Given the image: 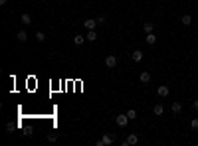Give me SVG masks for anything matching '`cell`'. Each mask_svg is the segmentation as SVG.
<instances>
[{"label":"cell","instance_id":"1","mask_svg":"<svg viewBox=\"0 0 198 146\" xmlns=\"http://www.w3.org/2000/svg\"><path fill=\"white\" fill-rule=\"evenodd\" d=\"M115 123H117V127L125 128V127L129 124V117H127V115H119V117L115 118Z\"/></svg>","mask_w":198,"mask_h":146},{"label":"cell","instance_id":"2","mask_svg":"<svg viewBox=\"0 0 198 146\" xmlns=\"http://www.w3.org/2000/svg\"><path fill=\"white\" fill-rule=\"evenodd\" d=\"M105 65H107L109 69H113V67L117 65V57H115V55H107V57H105Z\"/></svg>","mask_w":198,"mask_h":146},{"label":"cell","instance_id":"3","mask_svg":"<svg viewBox=\"0 0 198 146\" xmlns=\"http://www.w3.org/2000/svg\"><path fill=\"white\" fill-rule=\"evenodd\" d=\"M137 142H139V136H137V134H129L127 140H125V146H133V144H137Z\"/></svg>","mask_w":198,"mask_h":146},{"label":"cell","instance_id":"4","mask_svg":"<svg viewBox=\"0 0 198 146\" xmlns=\"http://www.w3.org/2000/svg\"><path fill=\"white\" fill-rule=\"evenodd\" d=\"M95 26H97V20H85V22H83L85 30H95Z\"/></svg>","mask_w":198,"mask_h":146},{"label":"cell","instance_id":"5","mask_svg":"<svg viewBox=\"0 0 198 146\" xmlns=\"http://www.w3.org/2000/svg\"><path fill=\"white\" fill-rule=\"evenodd\" d=\"M156 93H159V97H166V95L170 93V89L166 87V85H160L159 89H156Z\"/></svg>","mask_w":198,"mask_h":146},{"label":"cell","instance_id":"6","mask_svg":"<svg viewBox=\"0 0 198 146\" xmlns=\"http://www.w3.org/2000/svg\"><path fill=\"white\" fill-rule=\"evenodd\" d=\"M20 22H22L24 26H30V24H32V16H30V14H26V12H24V14L20 16Z\"/></svg>","mask_w":198,"mask_h":146},{"label":"cell","instance_id":"7","mask_svg":"<svg viewBox=\"0 0 198 146\" xmlns=\"http://www.w3.org/2000/svg\"><path fill=\"white\" fill-rule=\"evenodd\" d=\"M101 140H103L105 146H109V144H113V142H115V136H113V134H103V138H101Z\"/></svg>","mask_w":198,"mask_h":146},{"label":"cell","instance_id":"8","mask_svg":"<svg viewBox=\"0 0 198 146\" xmlns=\"http://www.w3.org/2000/svg\"><path fill=\"white\" fill-rule=\"evenodd\" d=\"M139 81H141V83H149V81H151V73H149V71H143L141 75H139Z\"/></svg>","mask_w":198,"mask_h":146},{"label":"cell","instance_id":"9","mask_svg":"<svg viewBox=\"0 0 198 146\" xmlns=\"http://www.w3.org/2000/svg\"><path fill=\"white\" fill-rule=\"evenodd\" d=\"M16 40H18L20 43H24V42H28V34L24 32V30H20L18 32V36H16Z\"/></svg>","mask_w":198,"mask_h":146},{"label":"cell","instance_id":"10","mask_svg":"<svg viewBox=\"0 0 198 146\" xmlns=\"http://www.w3.org/2000/svg\"><path fill=\"white\" fill-rule=\"evenodd\" d=\"M170 111H172V113H175V115H178L180 111H182V105H180L178 101H175V103L170 105Z\"/></svg>","mask_w":198,"mask_h":146},{"label":"cell","instance_id":"11","mask_svg":"<svg viewBox=\"0 0 198 146\" xmlns=\"http://www.w3.org/2000/svg\"><path fill=\"white\" fill-rule=\"evenodd\" d=\"M145 42L147 43H149V46H155V43H156V36H155V34H147V38H145Z\"/></svg>","mask_w":198,"mask_h":146},{"label":"cell","instance_id":"12","mask_svg":"<svg viewBox=\"0 0 198 146\" xmlns=\"http://www.w3.org/2000/svg\"><path fill=\"white\" fill-rule=\"evenodd\" d=\"M131 57H133V61H141V59H143V52H141V49H135V52H133L131 53Z\"/></svg>","mask_w":198,"mask_h":146},{"label":"cell","instance_id":"13","mask_svg":"<svg viewBox=\"0 0 198 146\" xmlns=\"http://www.w3.org/2000/svg\"><path fill=\"white\" fill-rule=\"evenodd\" d=\"M153 113H155L156 117H160V115L165 113V107H162L160 103H156V105H155V109H153Z\"/></svg>","mask_w":198,"mask_h":146},{"label":"cell","instance_id":"14","mask_svg":"<svg viewBox=\"0 0 198 146\" xmlns=\"http://www.w3.org/2000/svg\"><path fill=\"white\" fill-rule=\"evenodd\" d=\"M85 40H87L85 36H81V34H76V38H73V43H76V46H81Z\"/></svg>","mask_w":198,"mask_h":146},{"label":"cell","instance_id":"15","mask_svg":"<svg viewBox=\"0 0 198 146\" xmlns=\"http://www.w3.org/2000/svg\"><path fill=\"white\" fill-rule=\"evenodd\" d=\"M85 38H87V42H95V40H97L95 30H87V36H85Z\"/></svg>","mask_w":198,"mask_h":146},{"label":"cell","instance_id":"16","mask_svg":"<svg viewBox=\"0 0 198 146\" xmlns=\"http://www.w3.org/2000/svg\"><path fill=\"white\" fill-rule=\"evenodd\" d=\"M125 115L129 117V121H135V118H137V111H135V109H129Z\"/></svg>","mask_w":198,"mask_h":146},{"label":"cell","instance_id":"17","mask_svg":"<svg viewBox=\"0 0 198 146\" xmlns=\"http://www.w3.org/2000/svg\"><path fill=\"white\" fill-rule=\"evenodd\" d=\"M143 28H145L147 34H151L153 30H155V26H153V22H145V24H143Z\"/></svg>","mask_w":198,"mask_h":146},{"label":"cell","instance_id":"18","mask_svg":"<svg viewBox=\"0 0 198 146\" xmlns=\"http://www.w3.org/2000/svg\"><path fill=\"white\" fill-rule=\"evenodd\" d=\"M180 22H182V24H184V26H190V24H192V18H190V16H188V14H184V16H182V18H180Z\"/></svg>","mask_w":198,"mask_h":146},{"label":"cell","instance_id":"19","mask_svg":"<svg viewBox=\"0 0 198 146\" xmlns=\"http://www.w3.org/2000/svg\"><path fill=\"white\" fill-rule=\"evenodd\" d=\"M36 40H38L40 43H42V42H46V36H44V32H36Z\"/></svg>","mask_w":198,"mask_h":146},{"label":"cell","instance_id":"20","mask_svg":"<svg viewBox=\"0 0 198 146\" xmlns=\"http://www.w3.org/2000/svg\"><path fill=\"white\" fill-rule=\"evenodd\" d=\"M190 127H192V130H198V117L192 118V123H190Z\"/></svg>","mask_w":198,"mask_h":146},{"label":"cell","instance_id":"21","mask_svg":"<svg viewBox=\"0 0 198 146\" xmlns=\"http://www.w3.org/2000/svg\"><path fill=\"white\" fill-rule=\"evenodd\" d=\"M56 138H57V134H56V132H52V134H48V140H50V142H56Z\"/></svg>","mask_w":198,"mask_h":146},{"label":"cell","instance_id":"22","mask_svg":"<svg viewBox=\"0 0 198 146\" xmlns=\"http://www.w3.org/2000/svg\"><path fill=\"white\" fill-rule=\"evenodd\" d=\"M192 107H194V111H198V99H196V101L192 103Z\"/></svg>","mask_w":198,"mask_h":146},{"label":"cell","instance_id":"23","mask_svg":"<svg viewBox=\"0 0 198 146\" xmlns=\"http://www.w3.org/2000/svg\"><path fill=\"white\" fill-rule=\"evenodd\" d=\"M6 2H8V0H0V4H2V6H4V4H6Z\"/></svg>","mask_w":198,"mask_h":146}]
</instances>
